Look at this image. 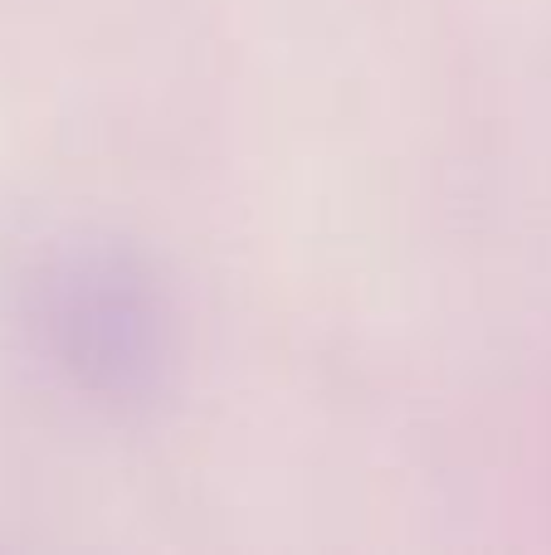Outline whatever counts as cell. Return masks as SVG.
Masks as SVG:
<instances>
[{
  "mask_svg": "<svg viewBox=\"0 0 551 555\" xmlns=\"http://www.w3.org/2000/svg\"><path fill=\"white\" fill-rule=\"evenodd\" d=\"M25 317L44 361L107 410H142L176 371V312L156 269L117 240H68L35 263Z\"/></svg>",
  "mask_w": 551,
  "mask_h": 555,
  "instance_id": "obj_1",
  "label": "cell"
}]
</instances>
